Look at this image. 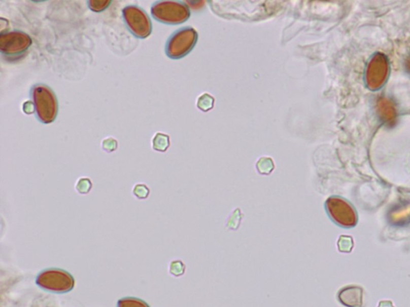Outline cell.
<instances>
[{"instance_id": "cell-15", "label": "cell", "mask_w": 410, "mask_h": 307, "mask_svg": "<svg viewBox=\"0 0 410 307\" xmlns=\"http://www.w3.org/2000/svg\"><path fill=\"white\" fill-rule=\"evenodd\" d=\"M112 1L102 0H88L87 2L88 8L94 12H102L110 6Z\"/></svg>"}, {"instance_id": "cell-7", "label": "cell", "mask_w": 410, "mask_h": 307, "mask_svg": "<svg viewBox=\"0 0 410 307\" xmlns=\"http://www.w3.org/2000/svg\"><path fill=\"white\" fill-rule=\"evenodd\" d=\"M325 210L331 219L343 227L354 226L357 216L353 207L344 199L336 196L329 198L325 202Z\"/></svg>"}, {"instance_id": "cell-12", "label": "cell", "mask_w": 410, "mask_h": 307, "mask_svg": "<svg viewBox=\"0 0 410 307\" xmlns=\"http://www.w3.org/2000/svg\"><path fill=\"white\" fill-rule=\"evenodd\" d=\"M391 219L396 223H405L410 221V205L402 206L393 211Z\"/></svg>"}, {"instance_id": "cell-8", "label": "cell", "mask_w": 410, "mask_h": 307, "mask_svg": "<svg viewBox=\"0 0 410 307\" xmlns=\"http://www.w3.org/2000/svg\"><path fill=\"white\" fill-rule=\"evenodd\" d=\"M388 74V63L383 55L378 54L372 58L367 69V85L371 90H376L383 85Z\"/></svg>"}, {"instance_id": "cell-10", "label": "cell", "mask_w": 410, "mask_h": 307, "mask_svg": "<svg viewBox=\"0 0 410 307\" xmlns=\"http://www.w3.org/2000/svg\"><path fill=\"white\" fill-rule=\"evenodd\" d=\"M378 110L385 121L391 124L395 121L396 110L394 106L388 99H382L378 103Z\"/></svg>"}, {"instance_id": "cell-1", "label": "cell", "mask_w": 410, "mask_h": 307, "mask_svg": "<svg viewBox=\"0 0 410 307\" xmlns=\"http://www.w3.org/2000/svg\"><path fill=\"white\" fill-rule=\"evenodd\" d=\"M30 98L37 120L44 124L53 123L59 110L58 100L53 91L44 84H35L30 88Z\"/></svg>"}, {"instance_id": "cell-3", "label": "cell", "mask_w": 410, "mask_h": 307, "mask_svg": "<svg viewBox=\"0 0 410 307\" xmlns=\"http://www.w3.org/2000/svg\"><path fill=\"white\" fill-rule=\"evenodd\" d=\"M151 14L156 21L167 25L181 24L190 17V10L181 1H156L152 4Z\"/></svg>"}, {"instance_id": "cell-2", "label": "cell", "mask_w": 410, "mask_h": 307, "mask_svg": "<svg viewBox=\"0 0 410 307\" xmlns=\"http://www.w3.org/2000/svg\"><path fill=\"white\" fill-rule=\"evenodd\" d=\"M32 45L30 35L19 30H7L0 34V53L4 60L15 63L28 53Z\"/></svg>"}, {"instance_id": "cell-5", "label": "cell", "mask_w": 410, "mask_h": 307, "mask_svg": "<svg viewBox=\"0 0 410 307\" xmlns=\"http://www.w3.org/2000/svg\"><path fill=\"white\" fill-rule=\"evenodd\" d=\"M197 32L190 27H182L170 35L165 45V53L172 59H179L188 55L196 45Z\"/></svg>"}, {"instance_id": "cell-18", "label": "cell", "mask_w": 410, "mask_h": 307, "mask_svg": "<svg viewBox=\"0 0 410 307\" xmlns=\"http://www.w3.org/2000/svg\"><path fill=\"white\" fill-rule=\"evenodd\" d=\"M408 67H409V68H410V60H409V62H408Z\"/></svg>"}, {"instance_id": "cell-6", "label": "cell", "mask_w": 410, "mask_h": 307, "mask_svg": "<svg viewBox=\"0 0 410 307\" xmlns=\"http://www.w3.org/2000/svg\"><path fill=\"white\" fill-rule=\"evenodd\" d=\"M126 27L135 38L145 40L152 33V24L145 10L136 5H127L122 10Z\"/></svg>"}, {"instance_id": "cell-17", "label": "cell", "mask_w": 410, "mask_h": 307, "mask_svg": "<svg viewBox=\"0 0 410 307\" xmlns=\"http://www.w3.org/2000/svg\"><path fill=\"white\" fill-rule=\"evenodd\" d=\"M380 307H393L392 305L391 302H389V301H386V302H381Z\"/></svg>"}, {"instance_id": "cell-13", "label": "cell", "mask_w": 410, "mask_h": 307, "mask_svg": "<svg viewBox=\"0 0 410 307\" xmlns=\"http://www.w3.org/2000/svg\"><path fill=\"white\" fill-rule=\"evenodd\" d=\"M117 307H150L146 301L134 297L121 298L117 302Z\"/></svg>"}, {"instance_id": "cell-9", "label": "cell", "mask_w": 410, "mask_h": 307, "mask_svg": "<svg viewBox=\"0 0 410 307\" xmlns=\"http://www.w3.org/2000/svg\"><path fill=\"white\" fill-rule=\"evenodd\" d=\"M337 297L339 301L345 306H361L362 295L360 289H356L355 287H346L339 291Z\"/></svg>"}, {"instance_id": "cell-11", "label": "cell", "mask_w": 410, "mask_h": 307, "mask_svg": "<svg viewBox=\"0 0 410 307\" xmlns=\"http://www.w3.org/2000/svg\"><path fill=\"white\" fill-rule=\"evenodd\" d=\"M245 214L242 212V210L239 207L234 209L232 212L230 213L229 215L227 217L225 220V223L224 226L228 231H237L240 226L242 225V221H243Z\"/></svg>"}, {"instance_id": "cell-16", "label": "cell", "mask_w": 410, "mask_h": 307, "mask_svg": "<svg viewBox=\"0 0 410 307\" xmlns=\"http://www.w3.org/2000/svg\"><path fill=\"white\" fill-rule=\"evenodd\" d=\"M185 272V265L181 261L173 262L171 266V273L176 277L182 276Z\"/></svg>"}, {"instance_id": "cell-4", "label": "cell", "mask_w": 410, "mask_h": 307, "mask_svg": "<svg viewBox=\"0 0 410 307\" xmlns=\"http://www.w3.org/2000/svg\"><path fill=\"white\" fill-rule=\"evenodd\" d=\"M36 283L42 290L55 294H65L74 288L75 279L67 271L49 268L40 271Z\"/></svg>"}, {"instance_id": "cell-14", "label": "cell", "mask_w": 410, "mask_h": 307, "mask_svg": "<svg viewBox=\"0 0 410 307\" xmlns=\"http://www.w3.org/2000/svg\"><path fill=\"white\" fill-rule=\"evenodd\" d=\"M256 169L261 175H269L274 171V162L269 158H262L256 164Z\"/></svg>"}]
</instances>
